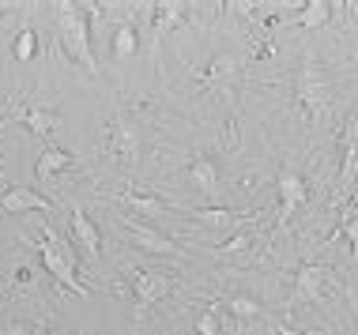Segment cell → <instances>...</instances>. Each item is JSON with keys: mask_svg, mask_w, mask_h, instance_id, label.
<instances>
[{"mask_svg": "<svg viewBox=\"0 0 358 335\" xmlns=\"http://www.w3.org/2000/svg\"><path fill=\"white\" fill-rule=\"evenodd\" d=\"M222 309H227L238 324H245V320H264V317H268L264 302H257L253 294H241V290L227 294V298H222Z\"/></svg>", "mask_w": 358, "mask_h": 335, "instance_id": "20", "label": "cell"}, {"mask_svg": "<svg viewBox=\"0 0 358 335\" xmlns=\"http://www.w3.org/2000/svg\"><path fill=\"white\" fill-rule=\"evenodd\" d=\"M192 328H196V335H222L219 309H204V313L196 317V324H192Z\"/></svg>", "mask_w": 358, "mask_h": 335, "instance_id": "23", "label": "cell"}, {"mask_svg": "<svg viewBox=\"0 0 358 335\" xmlns=\"http://www.w3.org/2000/svg\"><path fill=\"white\" fill-rule=\"evenodd\" d=\"M355 8H358V4H355Z\"/></svg>", "mask_w": 358, "mask_h": 335, "instance_id": "30", "label": "cell"}, {"mask_svg": "<svg viewBox=\"0 0 358 335\" xmlns=\"http://www.w3.org/2000/svg\"><path fill=\"white\" fill-rule=\"evenodd\" d=\"M340 151H343V162H340V181H336V204H343L355 193L351 185H358V124L355 121L340 132Z\"/></svg>", "mask_w": 358, "mask_h": 335, "instance_id": "8", "label": "cell"}, {"mask_svg": "<svg viewBox=\"0 0 358 335\" xmlns=\"http://www.w3.org/2000/svg\"><path fill=\"white\" fill-rule=\"evenodd\" d=\"M343 234H347V241H351V256H355V264H358V211H351L343 218Z\"/></svg>", "mask_w": 358, "mask_h": 335, "instance_id": "25", "label": "cell"}, {"mask_svg": "<svg viewBox=\"0 0 358 335\" xmlns=\"http://www.w3.org/2000/svg\"><path fill=\"white\" fill-rule=\"evenodd\" d=\"M124 230H129V237L143 248V253H159V256H173V253H178V241H173V237H166L162 230H155L148 223H140L136 215H124Z\"/></svg>", "mask_w": 358, "mask_h": 335, "instance_id": "11", "label": "cell"}, {"mask_svg": "<svg viewBox=\"0 0 358 335\" xmlns=\"http://www.w3.org/2000/svg\"><path fill=\"white\" fill-rule=\"evenodd\" d=\"M57 27H61L64 53H69L87 75L99 72V61H94V50H91V4L80 8V4H69V0L57 4Z\"/></svg>", "mask_w": 358, "mask_h": 335, "instance_id": "1", "label": "cell"}, {"mask_svg": "<svg viewBox=\"0 0 358 335\" xmlns=\"http://www.w3.org/2000/svg\"><path fill=\"white\" fill-rule=\"evenodd\" d=\"M4 8H8V4H0V15H4Z\"/></svg>", "mask_w": 358, "mask_h": 335, "instance_id": "29", "label": "cell"}, {"mask_svg": "<svg viewBox=\"0 0 358 335\" xmlns=\"http://www.w3.org/2000/svg\"><path fill=\"white\" fill-rule=\"evenodd\" d=\"M72 166H76V158L69 155V151H61V147H45V151H42V158L34 162V177H38V185H50L57 174H64V170H72Z\"/></svg>", "mask_w": 358, "mask_h": 335, "instance_id": "19", "label": "cell"}, {"mask_svg": "<svg viewBox=\"0 0 358 335\" xmlns=\"http://www.w3.org/2000/svg\"><path fill=\"white\" fill-rule=\"evenodd\" d=\"M241 64H245V57L219 53L204 72H196V83H200V87H227V83H234V75L241 72Z\"/></svg>", "mask_w": 358, "mask_h": 335, "instance_id": "15", "label": "cell"}, {"mask_svg": "<svg viewBox=\"0 0 358 335\" xmlns=\"http://www.w3.org/2000/svg\"><path fill=\"white\" fill-rule=\"evenodd\" d=\"M279 335H309V332H294V328H279Z\"/></svg>", "mask_w": 358, "mask_h": 335, "instance_id": "27", "label": "cell"}, {"mask_svg": "<svg viewBox=\"0 0 358 335\" xmlns=\"http://www.w3.org/2000/svg\"><path fill=\"white\" fill-rule=\"evenodd\" d=\"M0 121H19L23 128H31L34 136H53V132L64 124V121H61V113L38 106V102H31V98H15V102H12V110H8Z\"/></svg>", "mask_w": 358, "mask_h": 335, "instance_id": "7", "label": "cell"}, {"mask_svg": "<svg viewBox=\"0 0 358 335\" xmlns=\"http://www.w3.org/2000/svg\"><path fill=\"white\" fill-rule=\"evenodd\" d=\"M117 200L136 218H162L166 211H173V204H166L162 196H151V193H121Z\"/></svg>", "mask_w": 358, "mask_h": 335, "instance_id": "18", "label": "cell"}, {"mask_svg": "<svg viewBox=\"0 0 358 335\" xmlns=\"http://www.w3.org/2000/svg\"><path fill=\"white\" fill-rule=\"evenodd\" d=\"M185 177H189V185L196 188V193H204V196H219L222 193V177H219V166L211 158H192L189 166H185Z\"/></svg>", "mask_w": 358, "mask_h": 335, "instance_id": "17", "label": "cell"}, {"mask_svg": "<svg viewBox=\"0 0 358 335\" xmlns=\"http://www.w3.org/2000/svg\"><path fill=\"white\" fill-rule=\"evenodd\" d=\"M72 234H76V241H80V248L87 253V260L99 264L102 260V230L94 226V218L87 215L80 204H72Z\"/></svg>", "mask_w": 358, "mask_h": 335, "instance_id": "13", "label": "cell"}, {"mask_svg": "<svg viewBox=\"0 0 358 335\" xmlns=\"http://www.w3.org/2000/svg\"><path fill=\"white\" fill-rule=\"evenodd\" d=\"M136 53H140V27H136L132 15H124V19H117V23L110 27V57L117 64H124V61H132Z\"/></svg>", "mask_w": 358, "mask_h": 335, "instance_id": "12", "label": "cell"}, {"mask_svg": "<svg viewBox=\"0 0 358 335\" xmlns=\"http://www.w3.org/2000/svg\"><path fill=\"white\" fill-rule=\"evenodd\" d=\"M185 12H189V4H170V0L151 4V57H159V42L185 19Z\"/></svg>", "mask_w": 358, "mask_h": 335, "instance_id": "14", "label": "cell"}, {"mask_svg": "<svg viewBox=\"0 0 358 335\" xmlns=\"http://www.w3.org/2000/svg\"><path fill=\"white\" fill-rule=\"evenodd\" d=\"M38 253H42V264H45V271L53 275L57 283L64 286V290H76V294H87V286L76 279V248L64 241L61 234L50 226V223H42V241H38Z\"/></svg>", "mask_w": 358, "mask_h": 335, "instance_id": "3", "label": "cell"}, {"mask_svg": "<svg viewBox=\"0 0 358 335\" xmlns=\"http://www.w3.org/2000/svg\"><path fill=\"white\" fill-rule=\"evenodd\" d=\"M249 245H253V234H234L230 241L219 245V253H222V256H238V253H245Z\"/></svg>", "mask_w": 358, "mask_h": 335, "instance_id": "24", "label": "cell"}, {"mask_svg": "<svg viewBox=\"0 0 358 335\" xmlns=\"http://www.w3.org/2000/svg\"><path fill=\"white\" fill-rule=\"evenodd\" d=\"M275 188H279V223H290V215H294L298 207L306 204V196H309L306 177L287 162V166L279 170V177H275Z\"/></svg>", "mask_w": 358, "mask_h": 335, "instance_id": "9", "label": "cell"}, {"mask_svg": "<svg viewBox=\"0 0 358 335\" xmlns=\"http://www.w3.org/2000/svg\"><path fill=\"white\" fill-rule=\"evenodd\" d=\"M38 50H42V45H38V31H34L31 23H23L15 31V38H12V57H15L19 64H31L34 57H38Z\"/></svg>", "mask_w": 358, "mask_h": 335, "instance_id": "22", "label": "cell"}, {"mask_svg": "<svg viewBox=\"0 0 358 335\" xmlns=\"http://www.w3.org/2000/svg\"><path fill=\"white\" fill-rule=\"evenodd\" d=\"M140 151H143V136H140L136 121H129L124 113L110 117V124H106V155L132 166L140 158Z\"/></svg>", "mask_w": 358, "mask_h": 335, "instance_id": "4", "label": "cell"}, {"mask_svg": "<svg viewBox=\"0 0 358 335\" xmlns=\"http://www.w3.org/2000/svg\"><path fill=\"white\" fill-rule=\"evenodd\" d=\"M332 286V267L328 264H317V260H306L298 264L294 271V290H290V305H313L321 302Z\"/></svg>", "mask_w": 358, "mask_h": 335, "instance_id": "5", "label": "cell"}, {"mask_svg": "<svg viewBox=\"0 0 358 335\" xmlns=\"http://www.w3.org/2000/svg\"><path fill=\"white\" fill-rule=\"evenodd\" d=\"M181 211L208 230H234L245 218H253V211H230V207H181Z\"/></svg>", "mask_w": 358, "mask_h": 335, "instance_id": "16", "label": "cell"}, {"mask_svg": "<svg viewBox=\"0 0 358 335\" xmlns=\"http://www.w3.org/2000/svg\"><path fill=\"white\" fill-rule=\"evenodd\" d=\"M45 335H69V332H64V328H50V332H45Z\"/></svg>", "mask_w": 358, "mask_h": 335, "instance_id": "28", "label": "cell"}, {"mask_svg": "<svg viewBox=\"0 0 358 335\" xmlns=\"http://www.w3.org/2000/svg\"><path fill=\"white\" fill-rule=\"evenodd\" d=\"M23 211H42V215H50V211H53V200H45L42 193H34V188L8 185L4 193H0V215H23Z\"/></svg>", "mask_w": 358, "mask_h": 335, "instance_id": "10", "label": "cell"}, {"mask_svg": "<svg viewBox=\"0 0 358 335\" xmlns=\"http://www.w3.org/2000/svg\"><path fill=\"white\" fill-rule=\"evenodd\" d=\"M328 19H332V4H328V0H306L302 12L290 19V23L302 27V31H317V27H324Z\"/></svg>", "mask_w": 358, "mask_h": 335, "instance_id": "21", "label": "cell"}, {"mask_svg": "<svg viewBox=\"0 0 358 335\" xmlns=\"http://www.w3.org/2000/svg\"><path fill=\"white\" fill-rule=\"evenodd\" d=\"M129 286H132V302H136L140 317L151 309L155 302H162V298L173 294V279L166 271H155V267H136V271L129 275Z\"/></svg>", "mask_w": 358, "mask_h": 335, "instance_id": "6", "label": "cell"}, {"mask_svg": "<svg viewBox=\"0 0 358 335\" xmlns=\"http://www.w3.org/2000/svg\"><path fill=\"white\" fill-rule=\"evenodd\" d=\"M294 102L309 124H321L332 113V83L324 80V72L313 61H306L294 75Z\"/></svg>", "mask_w": 358, "mask_h": 335, "instance_id": "2", "label": "cell"}, {"mask_svg": "<svg viewBox=\"0 0 358 335\" xmlns=\"http://www.w3.org/2000/svg\"><path fill=\"white\" fill-rule=\"evenodd\" d=\"M0 335H31V328H23V324H8Z\"/></svg>", "mask_w": 358, "mask_h": 335, "instance_id": "26", "label": "cell"}]
</instances>
